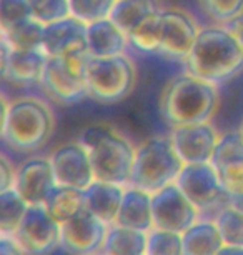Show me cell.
Returning <instances> with one entry per match:
<instances>
[{"mask_svg": "<svg viewBox=\"0 0 243 255\" xmlns=\"http://www.w3.org/2000/svg\"><path fill=\"white\" fill-rule=\"evenodd\" d=\"M217 255H243V247L238 245H223Z\"/></svg>", "mask_w": 243, "mask_h": 255, "instance_id": "39", "label": "cell"}, {"mask_svg": "<svg viewBox=\"0 0 243 255\" xmlns=\"http://www.w3.org/2000/svg\"><path fill=\"white\" fill-rule=\"evenodd\" d=\"M182 239L183 255H217L225 245L217 224L212 220L195 222L187 232L182 234Z\"/></svg>", "mask_w": 243, "mask_h": 255, "instance_id": "22", "label": "cell"}, {"mask_svg": "<svg viewBox=\"0 0 243 255\" xmlns=\"http://www.w3.org/2000/svg\"><path fill=\"white\" fill-rule=\"evenodd\" d=\"M152 212L155 229L183 234L197 222L200 210L177 184H170L152 194Z\"/></svg>", "mask_w": 243, "mask_h": 255, "instance_id": "11", "label": "cell"}, {"mask_svg": "<svg viewBox=\"0 0 243 255\" xmlns=\"http://www.w3.org/2000/svg\"><path fill=\"white\" fill-rule=\"evenodd\" d=\"M210 163L220 175L228 194L243 192V135L242 132H227L220 135Z\"/></svg>", "mask_w": 243, "mask_h": 255, "instance_id": "16", "label": "cell"}, {"mask_svg": "<svg viewBox=\"0 0 243 255\" xmlns=\"http://www.w3.org/2000/svg\"><path fill=\"white\" fill-rule=\"evenodd\" d=\"M88 57V52L49 57L40 84L55 102L72 105L88 95L87 79H85Z\"/></svg>", "mask_w": 243, "mask_h": 255, "instance_id": "6", "label": "cell"}, {"mask_svg": "<svg viewBox=\"0 0 243 255\" xmlns=\"http://www.w3.org/2000/svg\"><path fill=\"white\" fill-rule=\"evenodd\" d=\"M117 0H70L72 15L85 23L110 18Z\"/></svg>", "mask_w": 243, "mask_h": 255, "instance_id": "31", "label": "cell"}, {"mask_svg": "<svg viewBox=\"0 0 243 255\" xmlns=\"http://www.w3.org/2000/svg\"><path fill=\"white\" fill-rule=\"evenodd\" d=\"M44 205L57 222L65 224L67 220L74 219L79 212L85 209L83 190L57 184L55 189L47 197Z\"/></svg>", "mask_w": 243, "mask_h": 255, "instance_id": "24", "label": "cell"}, {"mask_svg": "<svg viewBox=\"0 0 243 255\" xmlns=\"http://www.w3.org/2000/svg\"><path fill=\"white\" fill-rule=\"evenodd\" d=\"M112 130H113L112 125H105V124L90 125V127H87L82 133H80L79 142L82 143L85 148H92L100 138H103L108 132H112Z\"/></svg>", "mask_w": 243, "mask_h": 255, "instance_id": "35", "label": "cell"}, {"mask_svg": "<svg viewBox=\"0 0 243 255\" xmlns=\"http://www.w3.org/2000/svg\"><path fill=\"white\" fill-rule=\"evenodd\" d=\"M107 224L83 209L74 219L62 224L60 245L72 255H97L107 239Z\"/></svg>", "mask_w": 243, "mask_h": 255, "instance_id": "12", "label": "cell"}, {"mask_svg": "<svg viewBox=\"0 0 243 255\" xmlns=\"http://www.w3.org/2000/svg\"><path fill=\"white\" fill-rule=\"evenodd\" d=\"M240 132H242V135H243V124H242V128H240Z\"/></svg>", "mask_w": 243, "mask_h": 255, "instance_id": "42", "label": "cell"}, {"mask_svg": "<svg viewBox=\"0 0 243 255\" xmlns=\"http://www.w3.org/2000/svg\"><path fill=\"white\" fill-rule=\"evenodd\" d=\"M28 204L13 189L0 192V230L3 235H13L27 214Z\"/></svg>", "mask_w": 243, "mask_h": 255, "instance_id": "27", "label": "cell"}, {"mask_svg": "<svg viewBox=\"0 0 243 255\" xmlns=\"http://www.w3.org/2000/svg\"><path fill=\"white\" fill-rule=\"evenodd\" d=\"M147 252V234L122 225H112L107 232L105 255H144Z\"/></svg>", "mask_w": 243, "mask_h": 255, "instance_id": "25", "label": "cell"}, {"mask_svg": "<svg viewBox=\"0 0 243 255\" xmlns=\"http://www.w3.org/2000/svg\"><path fill=\"white\" fill-rule=\"evenodd\" d=\"M15 174L17 170H13V165L8 162V158H0V192L12 189L13 182H15Z\"/></svg>", "mask_w": 243, "mask_h": 255, "instance_id": "36", "label": "cell"}, {"mask_svg": "<svg viewBox=\"0 0 243 255\" xmlns=\"http://www.w3.org/2000/svg\"><path fill=\"white\" fill-rule=\"evenodd\" d=\"M57 179L50 158L33 157L28 158L17 168L15 189L28 205H42L55 189Z\"/></svg>", "mask_w": 243, "mask_h": 255, "instance_id": "15", "label": "cell"}, {"mask_svg": "<svg viewBox=\"0 0 243 255\" xmlns=\"http://www.w3.org/2000/svg\"><path fill=\"white\" fill-rule=\"evenodd\" d=\"M49 55L44 50H12L2 77L15 85L39 84L44 75Z\"/></svg>", "mask_w": 243, "mask_h": 255, "instance_id": "20", "label": "cell"}, {"mask_svg": "<svg viewBox=\"0 0 243 255\" xmlns=\"http://www.w3.org/2000/svg\"><path fill=\"white\" fill-rule=\"evenodd\" d=\"M44 23L30 17L3 30L2 35L15 50H44Z\"/></svg>", "mask_w": 243, "mask_h": 255, "instance_id": "26", "label": "cell"}, {"mask_svg": "<svg viewBox=\"0 0 243 255\" xmlns=\"http://www.w3.org/2000/svg\"><path fill=\"white\" fill-rule=\"evenodd\" d=\"M88 152L95 179L118 185L130 184L135 150L115 128L88 148Z\"/></svg>", "mask_w": 243, "mask_h": 255, "instance_id": "7", "label": "cell"}, {"mask_svg": "<svg viewBox=\"0 0 243 255\" xmlns=\"http://www.w3.org/2000/svg\"><path fill=\"white\" fill-rule=\"evenodd\" d=\"M144 255H145V254H144Z\"/></svg>", "mask_w": 243, "mask_h": 255, "instance_id": "43", "label": "cell"}, {"mask_svg": "<svg viewBox=\"0 0 243 255\" xmlns=\"http://www.w3.org/2000/svg\"><path fill=\"white\" fill-rule=\"evenodd\" d=\"M215 224L220 230L225 245L243 247V214L233 207H225L217 215Z\"/></svg>", "mask_w": 243, "mask_h": 255, "instance_id": "29", "label": "cell"}, {"mask_svg": "<svg viewBox=\"0 0 243 255\" xmlns=\"http://www.w3.org/2000/svg\"><path fill=\"white\" fill-rule=\"evenodd\" d=\"M57 184L85 190L95 180L90 152L80 142L57 147L50 157Z\"/></svg>", "mask_w": 243, "mask_h": 255, "instance_id": "13", "label": "cell"}, {"mask_svg": "<svg viewBox=\"0 0 243 255\" xmlns=\"http://www.w3.org/2000/svg\"><path fill=\"white\" fill-rule=\"evenodd\" d=\"M123 192H125L123 185L95 179L83 190L85 209L92 212L93 215H97L107 225L115 224L118 210H120L122 205Z\"/></svg>", "mask_w": 243, "mask_h": 255, "instance_id": "19", "label": "cell"}, {"mask_svg": "<svg viewBox=\"0 0 243 255\" xmlns=\"http://www.w3.org/2000/svg\"><path fill=\"white\" fill-rule=\"evenodd\" d=\"M228 204L243 214V192L242 194H228Z\"/></svg>", "mask_w": 243, "mask_h": 255, "instance_id": "38", "label": "cell"}, {"mask_svg": "<svg viewBox=\"0 0 243 255\" xmlns=\"http://www.w3.org/2000/svg\"><path fill=\"white\" fill-rule=\"evenodd\" d=\"M183 165L170 137L147 138L135 148L130 185L155 194L163 187L175 184Z\"/></svg>", "mask_w": 243, "mask_h": 255, "instance_id": "4", "label": "cell"}, {"mask_svg": "<svg viewBox=\"0 0 243 255\" xmlns=\"http://www.w3.org/2000/svg\"><path fill=\"white\" fill-rule=\"evenodd\" d=\"M233 32H235V35L238 37V40H240V44L243 47V20H238V25L233 28Z\"/></svg>", "mask_w": 243, "mask_h": 255, "instance_id": "40", "label": "cell"}, {"mask_svg": "<svg viewBox=\"0 0 243 255\" xmlns=\"http://www.w3.org/2000/svg\"><path fill=\"white\" fill-rule=\"evenodd\" d=\"M88 54L92 57H113L125 54L128 35L112 18L88 23L87 28Z\"/></svg>", "mask_w": 243, "mask_h": 255, "instance_id": "21", "label": "cell"}, {"mask_svg": "<svg viewBox=\"0 0 243 255\" xmlns=\"http://www.w3.org/2000/svg\"><path fill=\"white\" fill-rule=\"evenodd\" d=\"M145 255H183L182 234L154 227L147 235Z\"/></svg>", "mask_w": 243, "mask_h": 255, "instance_id": "28", "label": "cell"}, {"mask_svg": "<svg viewBox=\"0 0 243 255\" xmlns=\"http://www.w3.org/2000/svg\"><path fill=\"white\" fill-rule=\"evenodd\" d=\"M27 255H47L60 244L62 224L52 217L45 205H28L17 232L12 235Z\"/></svg>", "mask_w": 243, "mask_h": 255, "instance_id": "9", "label": "cell"}, {"mask_svg": "<svg viewBox=\"0 0 243 255\" xmlns=\"http://www.w3.org/2000/svg\"><path fill=\"white\" fill-rule=\"evenodd\" d=\"M30 17L32 10L28 0H0V28L2 32Z\"/></svg>", "mask_w": 243, "mask_h": 255, "instance_id": "34", "label": "cell"}, {"mask_svg": "<svg viewBox=\"0 0 243 255\" xmlns=\"http://www.w3.org/2000/svg\"><path fill=\"white\" fill-rule=\"evenodd\" d=\"M115 224L140 232H150L154 229L152 194L132 185L125 189Z\"/></svg>", "mask_w": 243, "mask_h": 255, "instance_id": "18", "label": "cell"}, {"mask_svg": "<svg viewBox=\"0 0 243 255\" xmlns=\"http://www.w3.org/2000/svg\"><path fill=\"white\" fill-rule=\"evenodd\" d=\"M162 12V10H160ZM159 15L150 17L149 20H145L142 25H138L130 35L128 40L130 44H133L137 49L144 50V52H159L160 47V25H159Z\"/></svg>", "mask_w": 243, "mask_h": 255, "instance_id": "33", "label": "cell"}, {"mask_svg": "<svg viewBox=\"0 0 243 255\" xmlns=\"http://www.w3.org/2000/svg\"><path fill=\"white\" fill-rule=\"evenodd\" d=\"M0 255H27L23 250L20 249L13 239H8L7 235L0 240Z\"/></svg>", "mask_w": 243, "mask_h": 255, "instance_id": "37", "label": "cell"}, {"mask_svg": "<svg viewBox=\"0 0 243 255\" xmlns=\"http://www.w3.org/2000/svg\"><path fill=\"white\" fill-rule=\"evenodd\" d=\"M160 47L159 52L170 59H187L202 28L192 13L178 7L162 8L159 15Z\"/></svg>", "mask_w": 243, "mask_h": 255, "instance_id": "10", "label": "cell"}, {"mask_svg": "<svg viewBox=\"0 0 243 255\" xmlns=\"http://www.w3.org/2000/svg\"><path fill=\"white\" fill-rule=\"evenodd\" d=\"M28 3H30L32 17L44 25L72 15L70 0H28Z\"/></svg>", "mask_w": 243, "mask_h": 255, "instance_id": "32", "label": "cell"}, {"mask_svg": "<svg viewBox=\"0 0 243 255\" xmlns=\"http://www.w3.org/2000/svg\"><path fill=\"white\" fill-rule=\"evenodd\" d=\"M185 64L188 74L217 85L243 72V47L230 28L205 27Z\"/></svg>", "mask_w": 243, "mask_h": 255, "instance_id": "1", "label": "cell"}, {"mask_svg": "<svg viewBox=\"0 0 243 255\" xmlns=\"http://www.w3.org/2000/svg\"><path fill=\"white\" fill-rule=\"evenodd\" d=\"M159 107L162 117L171 127L210 122L220 107V95L215 84L187 72L163 85Z\"/></svg>", "mask_w": 243, "mask_h": 255, "instance_id": "2", "label": "cell"}, {"mask_svg": "<svg viewBox=\"0 0 243 255\" xmlns=\"http://www.w3.org/2000/svg\"><path fill=\"white\" fill-rule=\"evenodd\" d=\"M88 97L113 104L127 99L137 82L135 64L125 54L113 57H88L85 67Z\"/></svg>", "mask_w": 243, "mask_h": 255, "instance_id": "5", "label": "cell"}, {"mask_svg": "<svg viewBox=\"0 0 243 255\" xmlns=\"http://www.w3.org/2000/svg\"><path fill=\"white\" fill-rule=\"evenodd\" d=\"M162 5L157 0H117L110 18L127 35L150 17L160 13Z\"/></svg>", "mask_w": 243, "mask_h": 255, "instance_id": "23", "label": "cell"}, {"mask_svg": "<svg viewBox=\"0 0 243 255\" xmlns=\"http://www.w3.org/2000/svg\"><path fill=\"white\" fill-rule=\"evenodd\" d=\"M175 184L200 212L210 210L215 205L228 202V192L210 162L185 163Z\"/></svg>", "mask_w": 243, "mask_h": 255, "instance_id": "8", "label": "cell"}, {"mask_svg": "<svg viewBox=\"0 0 243 255\" xmlns=\"http://www.w3.org/2000/svg\"><path fill=\"white\" fill-rule=\"evenodd\" d=\"M205 15L217 23H230L243 17V0H198Z\"/></svg>", "mask_w": 243, "mask_h": 255, "instance_id": "30", "label": "cell"}, {"mask_svg": "<svg viewBox=\"0 0 243 255\" xmlns=\"http://www.w3.org/2000/svg\"><path fill=\"white\" fill-rule=\"evenodd\" d=\"M157 2H159V3H160V5H162V3H163V2H165V0H157Z\"/></svg>", "mask_w": 243, "mask_h": 255, "instance_id": "41", "label": "cell"}, {"mask_svg": "<svg viewBox=\"0 0 243 255\" xmlns=\"http://www.w3.org/2000/svg\"><path fill=\"white\" fill-rule=\"evenodd\" d=\"M87 28L88 23L74 15L49 23L44 33V52L49 57L88 52Z\"/></svg>", "mask_w": 243, "mask_h": 255, "instance_id": "17", "label": "cell"}, {"mask_svg": "<svg viewBox=\"0 0 243 255\" xmlns=\"http://www.w3.org/2000/svg\"><path fill=\"white\" fill-rule=\"evenodd\" d=\"M55 128L52 109L37 97L3 100L2 138L17 152L39 150L50 140Z\"/></svg>", "mask_w": 243, "mask_h": 255, "instance_id": "3", "label": "cell"}, {"mask_svg": "<svg viewBox=\"0 0 243 255\" xmlns=\"http://www.w3.org/2000/svg\"><path fill=\"white\" fill-rule=\"evenodd\" d=\"M170 138L183 163H203L212 160L220 135L210 122H202L177 125Z\"/></svg>", "mask_w": 243, "mask_h": 255, "instance_id": "14", "label": "cell"}]
</instances>
